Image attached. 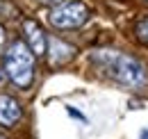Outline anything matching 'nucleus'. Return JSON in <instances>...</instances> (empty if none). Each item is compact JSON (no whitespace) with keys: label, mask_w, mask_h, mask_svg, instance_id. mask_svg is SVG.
<instances>
[{"label":"nucleus","mask_w":148,"mask_h":139,"mask_svg":"<svg viewBox=\"0 0 148 139\" xmlns=\"http://www.w3.org/2000/svg\"><path fill=\"white\" fill-rule=\"evenodd\" d=\"M91 62L100 71H105L112 80L130 89H139L146 85V69L139 59L130 57L119 50H96L91 55Z\"/></svg>","instance_id":"nucleus-1"},{"label":"nucleus","mask_w":148,"mask_h":139,"mask_svg":"<svg viewBox=\"0 0 148 139\" xmlns=\"http://www.w3.org/2000/svg\"><path fill=\"white\" fill-rule=\"evenodd\" d=\"M5 75L18 89H30L34 82V55L25 46V41H12L5 50Z\"/></svg>","instance_id":"nucleus-2"},{"label":"nucleus","mask_w":148,"mask_h":139,"mask_svg":"<svg viewBox=\"0 0 148 139\" xmlns=\"http://www.w3.org/2000/svg\"><path fill=\"white\" fill-rule=\"evenodd\" d=\"M89 14L91 12L82 0H66V2L53 7L48 21L57 30H77L89 21Z\"/></svg>","instance_id":"nucleus-3"},{"label":"nucleus","mask_w":148,"mask_h":139,"mask_svg":"<svg viewBox=\"0 0 148 139\" xmlns=\"http://www.w3.org/2000/svg\"><path fill=\"white\" fill-rule=\"evenodd\" d=\"M23 34H25V46L32 50L34 57H41V55L48 52V34L43 32V28L34 18L23 21Z\"/></svg>","instance_id":"nucleus-4"},{"label":"nucleus","mask_w":148,"mask_h":139,"mask_svg":"<svg viewBox=\"0 0 148 139\" xmlns=\"http://www.w3.org/2000/svg\"><path fill=\"white\" fill-rule=\"evenodd\" d=\"M23 119V107L21 103L9 96V94H0V128H16Z\"/></svg>","instance_id":"nucleus-5"},{"label":"nucleus","mask_w":148,"mask_h":139,"mask_svg":"<svg viewBox=\"0 0 148 139\" xmlns=\"http://www.w3.org/2000/svg\"><path fill=\"white\" fill-rule=\"evenodd\" d=\"M75 46L66 43L64 39H57V36H50L48 39V59L53 66H66L71 59L75 57Z\"/></svg>","instance_id":"nucleus-6"},{"label":"nucleus","mask_w":148,"mask_h":139,"mask_svg":"<svg viewBox=\"0 0 148 139\" xmlns=\"http://www.w3.org/2000/svg\"><path fill=\"white\" fill-rule=\"evenodd\" d=\"M21 16L18 7L12 0H0V18H16Z\"/></svg>","instance_id":"nucleus-7"},{"label":"nucleus","mask_w":148,"mask_h":139,"mask_svg":"<svg viewBox=\"0 0 148 139\" xmlns=\"http://www.w3.org/2000/svg\"><path fill=\"white\" fill-rule=\"evenodd\" d=\"M134 34H137V39H139V41L148 43V16H146V18H141V21L137 23V28H134Z\"/></svg>","instance_id":"nucleus-8"},{"label":"nucleus","mask_w":148,"mask_h":139,"mask_svg":"<svg viewBox=\"0 0 148 139\" xmlns=\"http://www.w3.org/2000/svg\"><path fill=\"white\" fill-rule=\"evenodd\" d=\"M5 46H7V32H5V28L0 25V55H5V50H7Z\"/></svg>","instance_id":"nucleus-9"},{"label":"nucleus","mask_w":148,"mask_h":139,"mask_svg":"<svg viewBox=\"0 0 148 139\" xmlns=\"http://www.w3.org/2000/svg\"><path fill=\"white\" fill-rule=\"evenodd\" d=\"M41 5H53V7H57V5H62V2H66V0H39Z\"/></svg>","instance_id":"nucleus-10"},{"label":"nucleus","mask_w":148,"mask_h":139,"mask_svg":"<svg viewBox=\"0 0 148 139\" xmlns=\"http://www.w3.org/2000/svg\"><path fill=\"white\" fill-rule=\"evenodd\" d=\"M0 139H7V137H5V135H2V132H0Z\"/></svg>","instance_id":"nucleus-11"},{"label":"nucleus","mask_w":148,"mask_h":139,"mask_svg":"<svg viewBox=\"0 0 148 139\" xmlns=\"http://www.w3.org/2000/svg\"><path fill=\"white\" fill-rule=\"evenodd\" d=\"M2 78H5V75H2V73H0V82H2Z\"/></svg>","instance_id":"nucleus-12"}]
</instances>
